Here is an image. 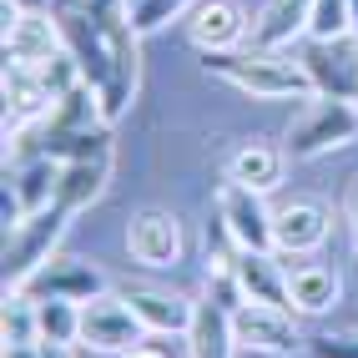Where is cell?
<instances>
[{"instance_id": "obj_8", "label": "cell", "mask_w": 358, "mask_h": 358, "mask_svg": "<svg viewBox=\"0 0 358 358\" xmlns=\"http://www.w3.org/2000/svg\"><path fill=\"white\" fill-rule=\"evenodd\" d=\"M106 288H111V278H106L91 257L56 252L51 262H41V268L20 282L15 293H26V298H71V303H91V298L106 293Z\"/></svg>"}, {"instance_id": "obj_17", "label": "cell", "mask_w": 358, "mask_h": 358, "mask_svg": "<svg viewBox=\"0 0 358 358\" xmlns=\"http://www.w3.org/2000/svg\"><path fill=\"white\" fill-rule=\"evenodd\" d=\"M232 273L248 303H278L288 308V257L278 248H237L232 252Z\"/></svg>"}, {"instance_id": "obj_20", "label": "cell", "mask_w": 358, "mask_h": 358, "mask_svg": "<svg viewBox=\"0 0 358 358\" xmlns=\"http://www.w3.org/2000/svg\"><path fill=\"white\" fill-rule=\"evenodd\" d=\"M308 10H313V0H262L248 26V45H257V51H293V41L308 36Z\"/></svg>"}, {"instance_id": "obj_32", "label": "cell", "mask_w": 358, "mask_h": 358, "mask_svg": "<svg viewBox=\"0 0 358 358\" xmlns=\"http://www.w3.org/2000/svg\"><path fill=\"white\" fill-rule=\"evenodd\" d=\"M348 243H353V257H358V222L348 227Z\"/></svg>"}, {"instance_id": "obj_11", "label": "cell", "mask_w": 358, "mask_h": 358, "mask_svg": "<svg viewBox=\"0 0 358 358\" xmlns=\"http://www.w3.org/2000/svg\"><path fill=\"white\" fill-rule=\"evenodd\" d=\"M333 232V207L318 197H293L273 212V248L282 257H308L328 243Z\"/></svg>"}, {"instance_id": "obj_1", "label": "cell", "mask_w": 358, "mask_h": 358, "mask_svg": "<svg viewBox=\"0 0 358 358\" xmlns=\"http://www.w3.org/2000/svg\"><path fill=\"white\" fill-rule=\"evenodd\" d=\"M207 76L227 81L252 101H313L318 86L308 66L293 51H257V45H237V51H197Z\"/></svg>"}, {"instance_id": "obj_28", "label": "cell", "mask_w": 358, "mask_h": 358, "mask_svg": "<svg viewBox=\"0 0 358 358\" xmlns=\"http://www.w3.org/2000/svg\"><path fill=\"white\" fill-rule=\"evenodd\" d=\"M6 358H41V343H10Z\"/></svg>"}, {"instance_id": "obj_10", "label": "cell", "mask_w": 358, "mask_h": 358, "mask_svg": "<svg viewBox=\"0 0 358 358\" xmlns=\"http://www.w3.org/2000/svg\"><path fill=\"white\" fill-rule=\"evenodd\" d=\"M122 293L131 303V313L141 318V328L157 338H187V328L197 318V298H187L177 288H157V282H122Z\"/></svg>"}, {"instance_id": "obj_2", "label": "cell", "mask_w": 358, "mask_h": 358, "mask_svg": "<svg viewBox=\"0 0 358 358\" xmlns=\"http://www.w3.org/2000/svg\"><path fill=\"white\" fill-rule=\"evenodd\" d=\"M348 141H358V96H313L282 131V147L293 162L343 152Z\"/></svg>"}, {"instance_id": "obj_26", "label": "cell", "mask_w": 358, "mask_h": 358, "mask_svg": "<svg viewBox=\"0 0 358 358\" xmlns=\"http://www.w3.org/2000/svg\"><path fill=\"white\" fill-rule=\"evenodd\" d=\"M308 358H358V323H348L343 333L308 338Z\"/></svg>"}, {"instance_id": "obj_27", "label": "cell", "mask_w": 358, "mask_h": 358, "mask_svg": "<svg viewBox=\"0 0 358 358\" xmlns=\"http://www.w3.org/2000/svg\"><path fill=\"white\" fill-rule=\"evenodd\" d=\"M122 358H172V353H166V343L157 338V333H147V338H141L136 348H127Z\"/></svg>"}, {"instance_id": "obj_19", "label": "cell", "mask_w": 358, "mask_h": 358, "mask_svg": "<svg viewBox=\"0 0 358 358\" xmlns=\"http://www.w3.org/2000/svg\"><path fill=\"white\" fill-rule=\"evenodd\" d=\"M282 172H288V147H278V141H268V136L237 141L232 157H227V182H243V187H252V192H262V197L282 182Z\"/></svg>"}, {"instance_id": "obj_22", "label": "cell", "mask_w": 358, "mask_h": 358, "mask_svg": "<svg viewBox=\"0 0 358 358\" xmlns=\"http://www.w3.org/2000/svg\"><path fill=\"white\" fill-rule=\"evenodd\" d=\"M36 323H41V343L81 348V303H71V298H36Z\"/></svg>"}, {"instance_id": "obj_13", "label": "cell", "mask_w": 358, "mask_h": 358, "mask_svg": "<svg viewBox=\"0 0 358 358\" xmlns=\"http://www.w3.org/2000/svg\"><path fill=\"white\" fill-rule=\"evenodd\" d=\"M56 111V91L41 76V66H15L6 61V136L31 131Z\"/></svg>"}, {"instance_id": "obj_7", "label": "cell", "mask_w": 358, "mask_h": 358, "mask_svg": "<svg viewBox=\"0 0 358 358\" xmlns=\"http://www.w3.org/2000/svg\"><path fill=\"white\" fill-rule=\"evenodd\" d=\"M127 252L141 262V268H177L182 252H187V232H182V217L172 207H136L127 217Z\"/></svg>"}, {"instance_id": "obj_21", "label": "cell", "mask_w": 358, "mask_h": 358, "mask_svg": "<svg viewBox=\"0 0 358 358\" xmlns=\"http://www.w3.org/2000/svg\"><path fill=\"white\" fill-rule=\"evenodd\" d=\"M232 353H237L232 313L212 298H197V318L187 328V358H232Z\"/></svg>"}, {"instance_id": "obj_33", "label": "cell", "mask_w": 358, "mask_h": 358, "mask_svg": "<svg viewBox=\"0 0 358 358\" xmlns=\"http://www.w3.org/2000/svg\"><path fill=\"white\" fill-rule=\"evenodd\" d=\"M353 26H358V0H353Z\"/></svg>"}, {"instance_id": "obj_5", "label": "cell", "mask_w": 358, "mask_h": 358, "mask_svg": "<svg viewBox=\"0 0 358 358\" xmlns=\"http://www.w3.org/2000/svg\"><path fill=\"white\" fill-rule=\"evenodd\" d=\"M232 333H237V348H252V353H273V358L308 353L298 313L278 303H243L232 313Z\"/></svg>"}, {"instance_id": "obj_6", "label": "cell", "mask_w": 358, "mask_h": 358, "mask_svg": "<svg viewBox=\"0 0 358 358\" xmlns=\"http://www.w3.org/2000/svg\"><path fill=\"white\" fill-rule=\"evenodd\" d=\"M141 338H147V328H141V318L131 313V303L116 293V288H106V293H96L91 303H81V348L122 358Z\"/></svg>"}, {"instance_id": "obj_31", "label": "cell", "mask_w": 358, "mask_h": 358, "mask_svg": "<svg viewBox=\"0 0 358 358\" xmlns=\"http://www.w3.org/2000/svg\"><path fill=\"white\" fill-rule=\"evenodd\" d=\"M20 10H51V0H15Z\"/></svg>"}, {"instance_id": "obj_24", "label": "cell", "mask_w": 358, "mask_h": 358, "mask_svg": "<svg viewBox=\"0 0 358 358\" xmlns=\"http://www.w3.org/2000/svg\"><path fill=\"white\" fill-rule=\"evenodd\" d=\"M0 333L10 343H41V323H36V298L26 293H6V318H0Z\"/></svg>"}, {"instance_id": "obj_12", "label": "cell", "mask_w": 358, "mask_h": 358, "mask_svg": "<svg viewBox=\"0 0 358 358\" xmlns=\"http://www.w3.org/2000/svg\"><path fill=\"white\" fill-rule=\"evenodd\" d=\"M217 227L227 232L232 248H273V212L262 207V192L243 182L217 187Z\"/></svg>"}, {"instance_id": "obj_4", "label": "cell", "mask_w": 358, "mask_h": 358, "mask_svg": "<svg viewBox=\"0 0 358 358\" xmlns=\"http://www.w3.org/2000/svg\"><path fill=\"white\" fill-rule=\"evenodd\" d=\"M111 172H116V141H111V127H106V131L81 141V147L61 162V197L56 202L66 212H86L91 202L106 197Z\"/></svg>"}, {"instance_id": "obj_29", "label": "cell", "mask_w": 358, "mask_h": 358, "mask_svg": "<svg viewBox=\"0 0 358 358\" xmlns=\"http://www.w3.org/2000/svg\"><path fill=\"white\" fill-rule=\"evenodd\" d=\"M41 358H76V348H66V343H41Z\"/></svg>"}, {"instance_id": "obj_25", "label": "cell", "mask_w": 358, "mask_h": 358, "mask_svg": "<svg viewBox=\"0 0 358 358\" xmlns=\"http://www.w3.org/2000/svg\"><path fill=\"white\" fill-rule=\"evenodd\" d=\"M197 0H131V26L141 36H157L162 26H172L177 15H187Z\"/></svg>"}, {"instance_id": "obj_9", "label": "cell", "mask_w": 358, "mask_h": 358, "mask_svg": "<svg viewBox=\"0 0 358 358\" xmlns=\"http://www.w3.org/2000/svg\"><path fill=\"white\" fill-rule=\"evenodd\" d=\"M61 51H66V36H61L56 10H20L15 0H6V61L45 66Z\"/></svg>"}, {"instance_id": "obj_3", "label": "cell", "mask_w": 358, "mask_h": 358, "mask_svg": "<svg viewBox=\"0 0 358 358\" xmlns=\"http://www.w3.org/2000/svg\"><path fill=\"white\" fill-rule=\"evenodd\" d=\"M71 217H76V212H66L56 202V207H45V212H36V217H26L20 227L6 232V257H0L6 262V293H15L41 262H51L61 252V237H66Z\"/></svg>"}, {"instance_id": "obj_18", "label": "cell", "mask_w": 358, "mask_h": 358, "mask_svg": "<svg viewBox=\"0 0 358 358\" xmlns=\"http://www.w3.org/2000/svg\"><path fill=\"white\" fill-rule=\"evenodd\" d=\"M338 298H343V282L333 268L308 262V257H288V308L298 318H323L338 308Z\"/></svg>"}, {"instance_id": "obj_30", "label": "cell", "mask_w": 358, "mask_h": 358, "mask_svg": "<svg viewBox=\"0 0 358 358\" xmlns=\"http://www.w3.org/2000/svg\"><path fill=\"white\" fill-rule=\"evenodd\" d=\"M358 222V182H353V192H348V227Z\"/></svg>"}, {"instance_id": "obj_15", "label": "cell", "mask_w": 358, "mask_h": 358, "mask_svg": "<svg viewBox=\"0 0 358 358\" xmlns=\"http://www.w3.org/2000/svg\"><path fill=\"white\" fill-rule=\"evenodd\" d=\"M248 26L252 20L237 0H197L187 10V41L197 51H237V45H248Z\"/></svg>"}, {"instance_id": "obj_23", "label": "cell", "mask_w": 358, "mask_h": 358, "mask_svg": "<svg viewBox=\"0 0 358 358\" xmlns=\"http://www.w3.org/2000/svg\"><path fill=\"white\" fill-rule=\"evenodd\" d=\"M348 36H358L353 0H313V10H308V41H348Z\"/></svg>"}, {"instance_id": "obj_16", "label": "cell", "mask_w": 358, "mask_h": 358, "mask_svg": "<svg viewBox=\"0 0 358 358\" xmlns=\"http://www.w3.org/2000/svg\"><path fill=\"white\" fill-rule=\"evenodd\" d=\"M298 61L308 66L318 96H358V45L348 41H308Z\"/></svg>"}, {"instance_id": "obj_14", "label": "cell", "mask_w": 358, "mask_h": 358, "mask_svg": "<svg viewBox=\"0 0 358 358\" xmlns=\"http://www.w3.org/2000/svg\"><path fill=\"white\" fill-rule=\"evenodd\" d=\"M6 192L15 197L20 217H36V212L56 207V197H61V157L36 152V157L6 162Z\"/></svg>"}]
</instances>
